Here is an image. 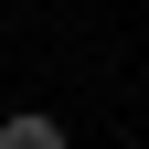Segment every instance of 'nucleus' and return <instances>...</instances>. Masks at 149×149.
<instances>
[{"label": "nucleus", "mask_w": 149, "mask_h": 149, "mask_svg": "<svg viewBox=\"0 0 149 149\" xmlns=\"http://www.w3.org/2000/svg\"><path fill=\"white\" fill-rule=\"evenodd\" d=\"M0 149H64V117H43V107H11V117H0Z\"/></svg>", "instance_id": "obj_1"}]
</instances>
